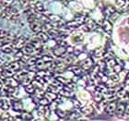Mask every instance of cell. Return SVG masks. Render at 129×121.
<instances>
[{"label":"cell","instance_id":"cell-1","mask_svg":"<svg viewBox=\"0 0 129 121\" xmlns=\"http://www.w3.org/2000/svg\"><path fill=\"white\" fill-rule=\"evenodd\" d=\"M4 18H8V19H16L18 17H19V12L17 10L16 8H6L5 12L2 15Z\"/></svg>","mask_w":129,"mask_h":121},{"label":"cell","instance_id":"cell-2","mask_svg":"<svg viewBox=\"0 0 129 121\" xmlns=\"http://www.w3.org/2000/svg\"><path fill=\"white\" fill-rule=\"evenodd\" d=\"M79 66H80V67L83 70L89 71V70L93 67V60H92V58H90V57H86L85 59L80 62Z\"/></svg>","mask_w":129,"mask_h":121},{"label":"cell","instance_id":"cell-3","mask_svg":"<svg viewBox=\"0 0 129 121\" xmlns=\"http://www.w3.org/2000/svg\"><path fill=\"white\" fill-rule=\"evenodd\" d=\"M43 23L41 22V20L39 19H33L31 22L30 23V30L32 32H39L42 31V28H43Z\"/></svg>","mask_w":129,"mask_h":121},{"label":"cell","instance_id":"cell-4","mask_svg":"<svg viewBox=\"0 0 129 121\" xmlns=\"http://www.w3.org/2000/svg\"><path fill=\"white\" fill-rule=\"evenodd\" d=\"M67 46H63V45H61V44H57V45L53 49V53H54V55L55 57H63L66 53H67Z\"/></svg>","mask_w":129,"mask_h":121},{"label":"cell","instance_id":"cell-5","mask_svg":"<svg viewBox=\"0 0 129 121\" xmlns=\"http://www.w3.org/2000/svg\"><path fill=\"white\" fill-rule=\"evenodd\" d=\"M116 106H117V104H116V102L109 103L108 105H106V106H105V108H104V110H105V112H106V114H107V115H109L110 116H114L115 111H116Z\"/></svg>","mask_w":129,"mask_h":121},{"label":"cell","instance_id":"cell-6","mask_svg":"<svg viewBox=\"0 0 129 121\" xmlns=\"http://www.w3.org/2000/svg\"><path fill=\"white\" fill-rule=\"evenodd\" d=\"M21 51L23 52V54L24 55L31 56V55H33L34 53H38V52L41 51V50H37V49H35L34 47L30 44V43H29V44H25V45L23 46V48L21 49Z\"/></svg>","mask_w":129,"mask_h":121},{"label":"cell","instance_id":"cell-7","mask_svg":"<svg viewBox=\"0 0 129 121\" xmlns=\"http://www.w3.org/2000/svg\"><path fill=\"white\" fill-rule=\"evenodd\" d=\"M102 28L103 29L105 32H107L108 34L111 35L112 34V29H113V24H112V22L110 20H107V19H105L103 20L102 24Z\"/></svg>","mask_w":129,"mask_h":121},{"label":"cell","instance_id":"cell-8","mask_svg":"<svg viewBox=\"0 0 129 121\" xmlns=\"http://www.w3.org/2000/svg\"><path fill=\"white\" fill-rule=\"evenodd\" d=\"M4 82H5L6 85H8V86H11V87H14V88H16V87L19 86V82L17 81L15 78H11V77H8V78H6L5 80H3Z\"/></svg>","mask_w":129,"mask_h":121},{"label":"cell","instance_id":"cell-9","mask_svg":"<svg viewBox=\"0 0 129 121\" xmlns=\"http://www.w3.org/2000/svg\"><path fill=\"white\" fill-rule=\"evenodd\" d=\"M11 105H12V108L15 111H17V112H21L23 110V104L19 100H13V101H11Z\"/></svg>","mask_w":129,"mask_h":121},{"label":"cell","instance_id":"cell-10","mask_svg":"<svg viewBox=\"0 0 129 121\" xmlns=\"http://www.w3.org/2000/svg\"><path fill=\"white\" fill-rule=\"evenodd\" d=\"M14 47H15V44L14 43H5V44H3L1 46V51L3 53H6V54H9L11 52L13 51Z\"/></svg>","mask_w":129,"mask_h":121},{"label":"cell","instance_id":"cell-11","mask_svg":"<svg viewBox=\"0 0 129 121\" xmlns=\"http://www.w3.org/2000/svg\"><path fill=\"white\" fill-rule=\"evenodd\" d=\"M125 106L126 105H124V103H119L117 106H116V111L115 114L118 116H123L125 113Z\"/></svg>","mask_w":129,"mask_h":121},{"label":"cell","instance_id":"cell-12","mask_svg":"<svg viewBox=\"0 0 129 121\" xmlns=\"http://www.w3.org/2000/svg\"><path fill=\"white\" fill-rule=\"evenodd\" d=\"M14 44H15V47H17L18 49H22L23 48V46L26 44V38L19 37V39L15 40Z\"/></svg>","mask_w":129,"mask_h":121},{"label":"cell","instance_id":"cell-13","mask_svg":"<svg viewBox=\"0 0 129 121\" xmlns=\"http://www.w3.org/2000/svg\"><path fill=\"white\" fill-rule=\"evenodd\" d=\"M114 12H115V8H113V6H107L103 9V15H104L105 18H110L111 15Z\"/></svg>","mask_w":129,"mask_h":121},{"label":"cell","instance_id":"cell-14","mask_svg":"<svg viewBox=\"0 0 129 121\" xmlns=\"http://www.w3.org/2000/svg\"><path fill=\"white\" fill-rule=\"evenodd\" d=\"M36 38H38L40 41H42L43 43H45L47 41L49 40V35L47 34V32H37V34H36Z\"/></svg>","mask_w":129,"mask_h":121},{"label":"cell","instance_id":"cell-15","mask_svg":"<svg viewBox=\"0 0 129 121\" xmlns=\"http://www.w3.org/2000/svg\"><path fill=\"white\" fill-rule=\"evenodd\" d=\"M80 112L85 116H89L93 113V107L87 105V106H81L80 107Z\"/></svg>","mask_w":129,"mask_h":121},{"label":"cell","instance_id":"cell-16","mask_svg":"<svg viewBox=\"0 0 129 121\" xmlns=\"http://www.w3.org/2000/svg\"><path fill=\"white\" fill-rule=\"evenodd\" d=\"M44 97H46L50 102H53V101H54V100L57 99L58 95H57L55 92H53V91H48L44 93Z\"/></svg>","mask_w":129,"mask_h":121},{"label":"cell","instance_id":"cell-17","mask_svg":"<svg viewBox=\"0 0 129 121\" xmlns=\"http://www.w3.org/2000/svg\"><path fill=\"white\" fill-rule=\"evenodd\" d=\"M30 43L34 47L35 49H37V50H41L42 47H43V42L39 40L38 38L36 39V40H31Z\"/></svg>","mask_w":129,"mask_h":121},{"label":"cell","instance_id":"cell-18","mask_svg":"<svg viewBox=\"0 0 129 121\" xmlns=\"http://www.w3.org/2000/svg\"><path fill=\"white\" fill-rule=\"evenodd\" d=\"M25 91H26V92L29 94H32V93H34L35 91H36V87L33 85V84L30 82V83L27 84V85H25Z\"/></svg>","mask_w":129,"mask_h":121},{"label":"cell","instance_id":"cell-19","mask_svg":"<svg viewBox=\"0 0 129 121\" xmlns=\"http://www.w3.org/2000/svg\"><path fill=\"white\" fill-rule=\"evenodd\" d=\"M79 117H80V113L77 112V111L68 114V116H67V119H69V120H77V119H79Z\"/></svg>","mask_w":129,"mask_h":121},{"label":"cell","instance_id":"cell-20","mask_svg":"<svg viewBox=\"0 0 129 121\" xmlns=\"http://www.w3.org/2000/svg\"><path fill=\"white\" fill-rule=\"evenodd\" d=\"M47 17H48V19L50 20H52V21L54 22H59L62 20V18L60 16H58V15H55V14H48Z\"/></svg>","mask_w":129,"mask_h":121},{"label":"cell","instance_id":"cell-21","mask_svg":"<svg viewBox=\"0 0 129 121\" xmlns=\"http://www.w3.org/2000/svg\"><path fill=\"white\" fill-rule=\"evenodd\" d=\"M10 106V102H8L7 100H0V109L8 110Z\"/></svg>","mask_w":129,"mask_h":121},{"label":"cell","instance_id":"cell-22","mask_svg":"<svg viewBox=\"0 0 129 121\" xmlns=\"http://www.w3.org/2000/svg\"><path fill=\"white\" fill-rule=\"evenodd\" d=\"M34 10L36 11V12H38V13H41V12H43V10H44V8H43V6L42 3L38 2V1H36V2L34 3Z\"/></svg>","mask_w":129,"mask_h":121},{"label":"cell","instance_id":"cell-23","mask_svg":"<svg viewBox=\"0 0 129 121\" xmlns=\"http://www.w3.org/2000/svg\"><path fill=\"white\" fill-rule=\"evenodd\" d=\"M61 33V32H59L58 30H55V29H52L51 31H49L48 32H47V34L49 35V37L50 38H55V37H58L59 36V34Z\"/></svg>","mask_w":129,"mask_h":121},{"label":"cell","instance_id":"cell-24","mask_svg":"<svg viewBox=\"0 0 129 121\" xmlns=\"http://www.w3.org/2000/svg\"><path fill=\"white\" fill-rule=\"evenodd\" d=\"M102 95H103V93H102V92H100V91H95L94 95H93L95 102H96V103L101 102V101L103 99V96H102Z\"/></svg>","mask_w":129,"mask_h":121},{"label":"cell","instance_id":"cell-25","mask_svg":"<svg viewBox=\"0 0 129 121\" xmlns=\"http://www.w3.org/2000/svg\"><path fill=\"white\" fill-rule=\"evenodd\" d=\"M53 25L51 23H49V22H45V23H43V28H42V31L44 32H48L49 31H51L53 29Z\"/></svg>","mask_w":129,"mask_h":121},{"label":"cell","instance_id":"cell-26","mask_svg":"<svg viewBox=\"0 0 129 121\" xmlns=\"http://www.w3.org/2000/svg\"><path fill=\"white\" fill-rule=\"evenodd\" d=\"M55 113H56V115L59 117H61V118H64V117H67V116H68V114L66 112V111L64 110H61V109H56L55 110Z\"/></svg>","mask_w":129,"mask_h":121},{"label":"cell","instance_id":"cell-27","mask_svg":"<svg viewBox=\"0 0 129 121\" xmlns=\"http://www.w3.org/2000/svg\"><path fill=\"white\" fill-rule=\"evenodd\" d=\"M14 0H0V4L4 6L5 8H9L13 4Z\"/></svg>","mask_w":129,"mask_h":121},{"label":"cell","instance_id":"cell-28","mask_svg":"<svg viewBox=\"0 0 129 121\" xmlns=\"http://www.w3.org/2000/svg\"><path fill=\"white\" fill-rule=\"evenodd\" d=\"M21 119H24V120H30L32 119V115L29 112H24V113L21 114Z\"/></svg>","mask_w":129,"mask_h":121},{"label":"cell","instance_id":"cell-29","mask_svg":"<svg viewBox=\"0 0 129 121\" xmlns=\"http://www.w3.org/2000/svg\"><path fill=\"white\" fill-rule=\"evenodd\" d=\"M50 101H49L46 97H44L43 96L42 99H40V101H39V105H50Z\"/></svg>","mask_w":129,"mask_h":121},{"label":"cell","instance_id":"cell-30","mask_svg":"<svg viewBox=\"0 0 129 121\" xmlns=\"http://www.w3.org/2000/svg\"><path fill=\"white\" fill-rule=\"evenodd\" d=\"M103 57H104V59L105 60H110L112 59V58H113V57H114V55H113V52L111 51H108L107 53H105V54H103Z\"/></svg>","mask_w":129,"mask_h":121},{"label":"cell","instance_id":"cell-31","mask_svg":"<svg viewBox=\"0 0 129 121\" xmlns=\"http://www.w3.org/2000/svg\"><path fill=\"white\" fill-rule=\"evenodd\" d=\"M122 67H123V66L117 63V64H116L115 66H114V67H113V72H114V73H118V74H119V73H120L122 71Z\"/></svg>","mask_w":129,"mask_h":121},{"label":"cell","instance_id":"cell-32","mask_svg":"<svg viewBox=\"0 0 129 121\" xmlns=\"http://www.w3.org/2000/svg\"><path fill=\"white\" fill-rule=\"evenodd\" d=\"M94 56L97 57H103V52H102V50H100V49H96L94 51Z\"/></svg>","mask_w":129,"mask_h":121},{"label":"cell","instance_id":"cell-33","mask_svg":"<svg viewBox=\"0 0 129 121\" xmlns=\"http://www.w3.org/2000/svg\"><path fill=\"white\" fill-rule=\"evenodd\" d=\"M42 59H43L44 62H53L54 61V58L51 57H49V56H43V57H42Z\"/></svg>","mask_w":129,"mask_h":121},{"label":"cell","instance_id":"cell-34","mask_svg":"<svg viewBox=\"0 0 129 121\" xmlns=\"http://www.w3.org/2000/svg\"><path fill=\"white\" fill-rule=\"evenodd\" d=\"M64 62H66V64H67V65L72 64V62H73L72 57H67L66 58H64Z\"/></svg>","mask_w":129,"mask_h":121},{"label":"cell","instance_id":"cell-35","mask_svg":"<svg viewBox=\"0 0 129 121\" xmlns=\"http://www.w3.org/2000/svg\"><path fill=\"white\" fill-rule=\"evenodd\" d=\"M116 3H117V5L119 7H122V8H124V6H125V0H117Z\"/></svg>","mask_w":129,"mask_h":121},{"label":"cell","instance_id":"cell-36","mask_svg":"<svg viewBox=\"0 0 129 121\" xmlns=\"http://www.w3.org/2000/svg\"><path fill=\"white\" fill-rule=\"evenodd\" d=\"M118 16H119V13H117V12H114V13H113L112 15L110 16V19H113V20H115L117 18H118Z\"/></svg>","mask_w":129,"mask_h":121},{"label":"cell","instance_id":"cell-37","mask_svg":"<svg viewBox=\"0 0 129 121\" xmlns=\"http://www.w3.org/2000/svg\"><path fill=\"white\" fill-rule=\"evenodd\" d=\"M124 115H126V116H129V105H127L125 106V113Z\"/></svg>","mask_w":129,"mask_h":121},{"label":"cell","instance_id":"cell-38","mask_svg":"<svg viewBox=\"0 0 129 121\" xmlns=\"http://www.w3.org/2000/svg\"><path fill=\"white\" fill-rule=\"evenodd\" d=\"M0 71H3V67H2V65L0 64Z\"/></svg>","mask_w":129,"mask_h":121}]
</instances>
